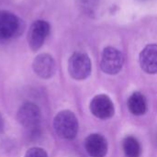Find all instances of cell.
<instances>
[{
  "label": "cell",
  "instance_id": "4fadbf2b",
  "mask_svg": "<svg viewBox=\"0 0 157 157\" xmlns=\"http://www.w3.org/2000/svg\"><path fill=\"white\" fill-rule=\"evenodd\" d=\"M24 157H48V155L42 148L33 147L26 152Z\"/></svg>",
  "mask_w": 157,
  "mask_h": 157
},
{
  "label": "cell",
  "instance_id": "7a4b0ae2",
  "mask_svg": "<svg viewBox=\"0 0 157 157\" xmlns=\"http://www.w3.org/2000/svg\"><path fill=\"white\" fill-rule=\"evenodd\" d=\"M24 22L16 14L0 10V40H7L20 35L24 29Z\"/></svg>",
  "mask_w": 157,
  "mask_h": 157
},
{
  "label": "cell",
  "instance_id": "ba28073f",
  "mask_svg": "<svg viewBox=\"0 0 157 157\" xmlns=\"http://www.w3.org/2000/svg\"><path fill=\"white\" fill-rule=\"evenodd\" d=\"M33 72L42 79L52 77L56 72V63L49 53L38 54L32 62Z\"/></svg>",
  "mask_w": 157,
  "mask_h": 157
},
{
  "label": "cell",
  "instance_id": "8992f818",
  "mask_svg": "<svg viewBox=\"0 0 157 157\" xmlns=\"http://www.w3.org/2000/svg\"><path fill=\"white\" fill-rule=\"evenodd\" d=\"M124 64V56L118 49L109 46L106 47L101 54L100 67L101 70L110 75L119 74Z\"/></svg>",
  "mask_w": 157,
  "mask_h": 157
},
{
  "label": "cell",
  "instance_id": "52a82bcc",
  "mask_svg": "<svg viewBox=\"0 0 157 157\" xmlns=\"http://www.w3.org/2000/svg\"><path fill=\"white\" fill-rule=\"evenodd\" d=\"M91 113L99 120H108L113 117L115 113L114 103L106 94L95 96L89 105Z\"/></svg>",
  "mask_w": 157,
  "mask_h": 157
},
{
  "label": "cell",
  "instance_id": "7c38bea8",
  "mask_svg": "<svg viewBox=\"0 0 157 157\" xmlns=\"http://www.w3.org/2000/svg\"><path fill=\"white\" fill-rule=\"evenodd\" d=\"M122 149L126 157H140L142 155V145L134 136H126L122 141Z\"/></svg>",
  "mask_w": 157,
  "mask_h": 157
},
{
  "label": "cell",
  "instance_id": "8fae6325",
  "mask_svg": "<svg viewBox=\"0 0 157 157\" xmlns=\"http://www.w3.org/2000/svg\"><path fill=\"white\" fill-rule=\"evenodd\" d=\"M127 105L130 112L134 116L144 115L148 109V103L145 96L139 91H134L129 97Z\"/></svg>",
  "mask_w": 157,
  "mask_h": 157
},
{
  "label": "cell",
  "instance_id": "3957f363",
  "mask_svg": "<svg viewBox=\"0 0 157 157\" xmlns=\"http://www.w3.org/2000/svg\"><path fill=\"white\" fill-rule=\"evenodd\" d=\"M92 72L89 56L83 52H74L68 60V73L75 80L86 79Z\"/></svg>",
  "mask_w": 157,
  "mask_h": 157
},
{
  "label": "cell",
  "instance_id": "5b68a950",
  "mask_svg": "<svg viewBox=\"0 0 157 157\" xmlns=\"http://www.w3.org/2000/svg\"><path fill=\"white\" fill-rule=\"evenodd\" d=\"M51 25L43 19H37L29 26L27 40L29 49L32 52H38L44 44L46 39L50 35Z\"/></svg>",
  "mask_w": 157,
  "mask_h": 157
},
{
  "label": "cell",
  "instance_id": "6da1fadb",
  "mask_svg": "<svg viewBox=\"0 0 157 157\" xmlns=\"http://www.w3.org/2000/svg\"><path fill=\"white\" fill-rule=\"evenodd\" d=\"M53 129L60 138L73 140L78 133V120L73 111L68 109L62 110L53 120Z\"/></svg>",
  "mask_w": 157,
  "mask_h": 157
},
{
  "label": "cell",
  "instance_id": "30bf717a",
  "mask_svg": "<svg viewBox=\"0 0 157 157\" xmlns=\"http://www.w3.org/2000/svg\"><path fill=\"white\" fill-rule=\"evenodd\" d=\"M141 68L149 75L157 74V44L146 45L140 53Z\"/></svg>",
  "mask_w": 157,
  "mask_h": 157
},
{
  "label": "cell",
  "instance_id": "277c9868",
  "mask_svg": "<svg viewBox=\"0 0 157 157\" xmlns=\"http://www.w3.org/2000/svg\"><path fill=\"white\" fill-rule=\"evenodd\" d=\"M17 122L29 132L38 131L41 120L40 108L32 102L23 103L17 113Z\"/></svg>",
  "mask_w": 157,
  "mask_h": 157
},
{
  "label": "cell",
  "instance_id": "5bb4252c",
  "mask_svg": "<svg viewBox=\"0 0 157 157\" xmlns=\"http://www.w3.org/2000/svg\"><path fill=\"white\" fill-rule=\"evenodd\" d=\"M4 129H5V122H4V119L0 113V133H2L4 132Z\"/></svg>",
  "mask_w": 157,
  "mask_h": 157
},
{
  "label": "cell",
  "instance_id": "9c48e42d",
  "mask_svg": "<svg viewBox=\"0 0 157 157\" xmlns=\"http://www.w3.org/2000/svg\"><path fill=\"white\" fill-rule=\"evenodd\" d=\"M85 149L91 157H105L108 154V141L99 133H92L85 140Z\"/></svg>",
  "mask_w": 157,
  "mask_h": 157
}]
</instances>
